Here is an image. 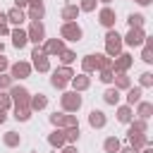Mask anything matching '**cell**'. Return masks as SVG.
I'll return each mask as SVG.
<instances>
[{"label":"cell","instance_id":"1","mask_svg":"<svg viewBox=\"0 0 153 153\" xmlns=\"http://www.w3.org/2000/svg\"><path fill=\"white\" fill-rule=\"evenodd\" d=\"M81 105H84V98H81L79 91H62V96H60L62 112H79Z\"/></svg>","mask_w":153,"mask_h":153},{"label":"cell","instance_id":"2","mask_svg":"<svg viewBox=\"0 0 153 153\" xmlns=\"http://www.w3.org/2000/svg\"><path fill=\"white\" fill-rule=\"evenodd\" d=\"M60 38L62 41H72V43H79L84 38V29L79 22H62L60 26Z\"/></svg>","mask_w":153,"mask_h":153},{"label":"cell","instance_id":"3","mask_svg":"<svg viewBox=\"0 0 153 153\" xmlns=\"http://www.w3.org/2000/svg\"><path fill=\"white\" fill-rule=\"evenodd\" d=\"M103 41H105V55H108V57H117V55L122 53V48H124V45H122V36H120L115 29H108Z\"/></svg>","mask_w":153,"mask_h":153},{"label":"cell","instance_id":"4","mask_svg":"<svg viewBox=\"0 0 153 153\" xmlns=\"http://www.w3.org/2000/svg\"><path fill=\"white\" fill-rule=\"evenodd\" d=\"M31 67L36 72H41V74L50 72V57L43 53V45H33V50H31Z\"/></svg>","mask_w":153,"mask_h":153},{"label":"cell","instance_id":"5","mask_svg":"<svg viewBox=\"0 0 153 153\" xmlns=\"http://www.w3.org/2000/svg\"><path fill=\"white\" fill-rule=\"evenodd\" d=\"M143 38H146V29H143V26H131V29L122 36V45H127V48H139V45H143Z\"/></svg>","mask_w":153,"mask_h":153},{"label":"cell","instance_id":"6","mask_svg":"<svg viewBox=\"0 0 153 153\" xmlns=\"http://www.w3.org/2000/svg\"><path fill=\"white\" fill-rule=\"evenodd\" d=\"M7 93H10V98H12V108H14V105H29L31 91H29L26 86H22V84H12V86L7 88Z\"/></svg>","mask_w":153,"mask_h":153},{"label":"cell","instance_id":"7","mask_svg":"<svg viewBox=\"0 0 153 153\" xmlns=\"http://www.w3.org/2000/svg\"><path fill=\"white\" fill-rule=\"evenodd\" d=\"M31 72H33V67H31V62H26V60H17V62H12V65H10V76H12L14 81L29 79V76H31Z\"/></svg>","mask_w":153,"mask_h":153},{"label":"cell","instance_id":"8","mask_svg":"<svg viewBox=\"0 0 153 153\" xmlns=\"http://www.w3.org/2000/svg\"><path fill=\"white\" fill-rule=\"evenodd\" d=\"M48 120H50L53 127H60V129H65V127H76V124H79V120H76L74 112H53Z\"/></svg>","mask_w":153,"mask_h":153},{"label":"cell","instance_id":"9","mask_svg":"<svg viewBox=\"0 0 153 153\" xmlns=\"http://www.w3.org/2000/svg\"><path fill=\"white\" fill-rule=\"evenodd\" d=\"M26 19L29 22H41L45 17V0H29L26 5Z\"/></svg>","mask_w":153,"mask_h":153},{"label":"cell","instance_id":"10","mask_svg":"<svg viewBox=\"0 0 153 153\" xmlns=\"http://www.w3.org/2000/svg\"><path fill=\"white\" fill-rule=\"evenodd\" d=\"M26 36H29V43L41 45V43L45 41V26H43V22H29Z\"/></svg>","mask_w":153,"mask_h":153},{"label":"cell","instance_id":"11","mask_svg":"<svg viewBox=\"0 0 153 153\" xmlns=\"http://www.w3.org/2000/svg\"><path fill=\"white\" fill-rule=\"evenodd\" d=\"M98 24L105 26V29H115V24H117V12H115L110 5H103V7L98 10Z\"/></svg>","mask_w":153,"mask_h":153},{"label":"cell","instance_id":"12","mask_svg":"<svg viewBox=\"0 0 153 153\" xmlns=\"http://www.w3.org/2000/svg\"><path fill=\"white\" fill-rule=\"evenodd\" d=\"M134 67V55L131 53H120L117 57H112V72L117 74V72H129Z\"/></svg>","mask_w":153,"mask_h":153},{"label":"cell","instance_id":"13","mask_svg":"<svg viewBox=\"0 0 153 153\" xmlns=\"http://www.w3.org/2000/svg\"><path fill=\"white\" fill-rule=\"evenodd\" d=\"M41 45H43V53H45L48 57H57V55L65 50V41L57 38V36H55V38H45Z\"/></svg>","mask_w":153,"mask_h":153},{"label":"cell","instance_id":"14","mask_svg":"<svg viewBox=\"0 0 153 153\" xmlns=\"http://www.w3.org/2000/svg\"><path fill=\"white\" fill-rule=\"evenodd\" d=\"M10 38H12V45H14L17 50L26 48V43H29L26 29H22V26H14V29H10Z\"/></svg>","mask_w":153,"mask_h":153},{"label":"cell","instance_id":"15","mask_svg":"<svg viewBox=\"0 0 153 153\" xmlns=\"http://www.w3.org/2000/svg\"><path fill=\"white\" fill-rule=\"evenodd\" d=\"M127 141H129V146H134L136 151L151 143L148 134H141V131H131V129H127ZM151 146H153V143H151Z\"/></svg>","mask_w":153,"mask_h":153},{"label":"cell","instance_id":"16","mask_svg":"<svg viewBox=\"0 0 153 153\" xmlns=\"http://www.w3.org/2000/svg\"><path fill=\"white\" fill-rule=\"evenodd\" d=\"M79 14H81V10H79V5H74V2H67V5H62V10H60V19H62V22H76Z\"/></svg>","mask_w":153,"mask_h":153},{"label":"cell","instance_id":"17","mask_svg":"<svg viewBox=\"0 0 153 153\" xmlns=\"http://www.w3.org/2000/svg\"><path fill=\"white\" fill-rule=\"evenodd\" d=\"M69 84H72V91H86V88H91V76L88 74H84V72H79V74H74L72 79H69Z\"/></svg>","mask_w":153,"mask_h":153},{"label":"cell","instance_id":"18","mask_svg":"<svg viewBox=\"0 0 153 153\" xmlns=\"http://www.w3.org/2000/svg\"><path fill=\"white\" fill-rule=\"evenodd\" d=\"M108 124V115L103 110H91L88 112V127L91 129H103Z\"/></svg>","mask_w":153,"mask_h":153},{"label":"cell","instance_id":"19","mask_svg":"<svg viewBox=\"0 0 153 153\" xmlns=\"http://www.w3.org/2000/svg\"><path fill=\"white\" fill-rule=\"evenodd\" d=\"M5 17H7V24H12V26H22V24L26 22V12H24V10H19V7L7 10V12H5Z\"/></svg>","mask_w":153,"mask_h":153},{"label":"cell","instance_id":"20","mask_svg":"<svg viewBox=\"0 0 153 153\" xmlns=\"http://www.w3.org/2000/svg\"><path fill=\"white\" fill-rule=\"evenodd\" d=\"M29 108H31L33 112L45 110V108H48V96H45V93H31V98H29Z\"/></svg>","mask_w":153,"mask_h":153},{"label":"cell","instance_id":"21","mask_svg":"<svg viewBox=\"0 0 153 153\" xmlns=\"http://www.w3.org/2000/svg\"><path fill=\"white\" fill-rule=\"evenodd\" d=\"M134 115H136L139 120H146V122H148V120L153 117V103H148V100L141 98V100L136 103V112H134Z\"/></svg>","mask_w":153,"mask_h":153},{"label":"cell","instance_id":"22","mask_svg":"<svg viewBox=\"0 0 153 153\" xmlns=\"http://www.w3.org/2000/svg\"><path fill=\"white\" fill-rule=\"evenodd\" d=\"M115 115H117V122H122V124H129L131 122V117H134V108L131 105H115Z\"/></svg>","mask_w":153,"mask_h":153},{"label":"cell","instance_id":"23","mask_svg":"<svg viewBox=\"0 0 153 153\" xmlns=\"http://www.w3.org/2000/svg\"><path fill=\"white\" fill-rule=\"evenodd\" d=\"M103 100L108 103V105H120V100H122V91L120 88H115V86H108L105 91H103Z\"/></svg>","mask_w":153,"mask_h":153},{"label":"cell","instance_id":"24","mask_svg":"<svg viewBox=\"0 0 153 153\" xmlns=\"http://www.w3.org/2000/svg\"><path fill=\"white\" fill-rule=\"evenodd\" d=\"M48 143H50L53 148H57V151H60V148H62V146L67 143V141H65V129L55 127V129H53V131L48 134Z\"/></svg>","mask_w":153,"mask_h":153},{"label":"cell","instance_id":"25","mask_svg":"<svg viewBox=\"0 0 153 153\" xmlns=\"http://www.w3.org/2000/svg\"><path fill=\"white\" fill-rule=\"evenodd\" d=\"M81 72L84 74H93L98 72V62H96V53H88L81 57Z\"/></svg>","mask_w":153,"mask_h":153},{"label":"cell","instance_id":"26","mask_svg":"<svg viewBox=\"0 0 153 153\" xmlns=\"http://www.w3.org/2000/svg\"><path fill=\"white\" fill-rule=\"evenodd\" d=\"M112 84H115V88H120V91H127V88L131 86V76H129L127 72H117V74L112 76Z\"/></svg>","mask_w":153,"mask_h":153},{"label":"cell","instance_id":"27","mask_svg":"<svg viewBox=\"0 0 153 153\" xmlns=\"http://www.w3.org/2000/svg\"><path fill=\"white\" fill-rule=\"evenodd\" d=\"M141 96H143V88H141V86H129V88H127V96H124V98H127V105L134 108V105L141 100Z\"/></svg>","mask_w":153,"mask_h":153},{"label":"cell","instance_id":"28","mask_svg":"<svg viewBox=\"0 0 153 153\" xmlns=\"http://www.w3.org/2000/svg\"><path fill=\"white\" fill-rule=\"evenodd\" d=\"M12 110H14V120H17V122H29L31 115H33V110H31L29 105H14Z\"/></svg>","mask_w":153,"mask_h":153},{"label":"cell","instance_id":"29","mask_svg":"<svg viewBox=\"0 0 153 153\" xmlns=\"http://www.w3.org/2000/svg\"><path fill=\"white\" fill-rule=\"evenodd\" d=\"M2 143H5L7 148H17V146H22V134H17V131H5V134H2Z\"/></svg>","mask_w":153,"mask_h":153},{"label":"cell","instance_id":"30","mask_svg":"<svg viewBox=\"0 0 153 153\" xmlns=\"http://www.w3.org/2000/svg\"><path fill=\"white\" fill-rule=\"evenodd\" d=\"M120 148H122V141H120L117 136H108V139L103 141V151H105V153H117Z\"/></svg>","mask_w":153,"mask_h":153},{"label":"cell","instance_id":"31","mask_svg":"<svg viewBox=\"0 0 153 153\" xmlns=\"http://www.w3.org/2000/svg\"><path fill=\"white\" fill-rule=\"evenodd\" d=\"M131 131H141V134H148V122L146 120H139V117H131V122L127 124Z\"/></svg>","mask_w":153,"mask_h":153},{"label":"cell","instance_id":"32","mask_svg":"<svg viewBox=\"0 0 153 153\" xmlns=\"http://www.w3.org/2000/svg\"><path fill=\"white\" fill-rule=\"evenodd\" d=\"M79 136H81L79 124H76V127H65V141H67V143H76Z\"/></svg>","mask_w":153,"mask_h":153},{"label":"cell","instance_id":"33","mask_svg":"<svg viewBox=\"0 0 153 153\" xmlns=\"http://www.w3.org/2000/svg\"><path fill=\"white\" fill-rule=\"evenodd\" d=\"M57 60H60V65H69V67H72V62H76V53L69 50V48H65V50L57 55Z\"/></svg>","mask_w":153,"mask_h":153},{"label":"cell","instance_id":"34","mask_svg":"<svg viewBox=\"0 0 153 153\" xmlns=\"http://www.w3.org/2000/svg\"><path fill=\"white\" fill-rule=\"evenodd\" d=\"M127 24H129V29H131V26H143V24H146V17H143L141 12H131V14L127 17Z\"/></svg>","mask_w":153,"mask_h":153},{"label":"cell","instance_id":"35","mask_svg":"<svg viewBox=\"0 0 153 153\" xmlns=\"http://www.w3.org/2000/svg\"><path fill=\"white\" fill-rule=\"evenodd\" d=\"M96 62L98 69H112V57H108L105 53H96Z\"/></svg>","mask_w":153,"mask_h":153},{"label":"cell","instance_id":"36","mask_svg":"<svg viewBox=\"0 0 153 153\" xmlns=\"http://www.w3.org/2000/svg\"><path fill=\"white\" fill-rule=\"evenodd\" d=\"M67 84H69L67 79H62L60 74H55V72H53V76H50V86H53V88H57V91H65V88H67Z\"/></svg>","mask_w":153,"mask_h":153},{"label":"cell","instance_id":"37","mask_svg":"<svg viewBox=\"0 0 153 153\" xmlns=\"http://www.w3.org/2000/svg\"><path fill=\"white\" fill-rule=\"evenodd\" d=\"M53 72H55V74H60V76H62V79H67V81H69L74 74H76V72H74L69 65H60V67H57V69H53Z\"/></svg>","mask_w":153,"mask_h":153},{"label":"cell","instance_id":"38","mask_svg":"<svg viewBox=\"0 0 153 153\" xmlns=\"http://www.w3.org/2000/svg\"><path fill=\"white\" fill-rule=\"evenodd\" d=\"M112 76H115L112 69H98V81H100V84H108V86H110V84H112Z\"/></svg>","mask_w":153,"mask_h":153},{"label":"cell","instance_id":"39","mask_svg":"<svg viewBox=\"0 0 153 153\" xmlns=\"http://www.w3.org/2000/svg\"><path fill=\"white\" fill-rule=\"evenodd\" d=\"M139 86H141V88H153V74H151V72H143V74L139 76Z\"/></svg>","mask_w":153,"mask_h":153},{"label":"cell","instance_id":"40","mask_svg":"<svg viewBox=\"0 0 153 153\" xmlns=\"http://www.w3.org/2000/svg\"><path fill=\"white\" fill-rule=\"evenodd\" d=\"M98 0H79V10L81 12H96Z\"/></svg>","mask_w":153,"mask_h":153},{"label":"cell","instance_id":"41","mask_svg":"<svg viewBox=\"0 0 153 153\" xmlns=\"http://www.w3.org/2000/svg\"><path fill=\"white\" fill-rule=\"evenodd\" d=\"M12 84H14V79H12L7 72H0V91H7Z\"/></svg>","mask_w":153,"mask_h":153},{"label":"cell","instance_id":"42","mask_svg":"<svg viewBox=\"0 0 153 153\" xmlns=\"http://www.w3.org/2000/svg\"><path fill=\"white\" fill-rule=\"evenodd\" d=\"M0 108L2 110H12V98L7 91H0Z\"/></svg>","mask_w":153,"mask_h":153},{"label":"cell","instance_id":"43","mask_svg":"<svg viewBox=\"0 0 153 153\" xmlns=\"http://www.w3.org/2000/svg\"><path fill=\"white\" fill-rule=\"evenodd\" d=\"M0 36H10V24H7L5 12H0Z\"/></svg>","mask_w":153,"mask_h":153},{"label":"cell","instance_id":"44","mask_svg":"<svg viewBox=\"0 0 153 153\" xmlns=\"http://www.w3.org/2000/svg\"><path fill=\"white\" fill-rule=\"evenodd\" d=\"M60 153H79V151H76V143H65L60 148Z\"/></svg>","mask_w":153,"mask_h":153},{"label":"cell","instance_id":"45","mask_svg":"<svg viewBox=\"0 0 153 153\" xmlns=\"http://www.w3.org/2000/svg\"><path fill=\"white\" fill-rule=\"evenodd\" d=\"M10 69V60L5 57V53H0V72H7Z\"/></svg>","mask_w":153,"mask_h":153},{"label":"cell","instance_id":"46","mask_svg":"<svg viewBox=\"0 0 153 153\" xmlns=\"http://www.w3.org/2000/svg\"><path fill=\"white\" fill-rule=\"evenodd\" d=\"M117 153H139V151H136L134 146H122V148H120Z\"/></svg>","mask_w":153,"mask_h":153},{"label":"cell","instance_id":"47","mask_svg":"<svg viewBox=\"0 0 153 153\" xmlns=\"http://www.w3.org/2000/svg\"><path fill=\"white\" fill-rule=\"evenodd\" d=\"M26 5H29V0H14V7H19V10H26Z\"/></svg>","mask_w":153,"mask_h":153},{"label":"cell","instance_id":"48","mask_svg":"<svg viewBox=\"0 0 153 153\" xmlns=\"http://www.w3.org/2000/svg\"><path fill=\"white\" fill-rule=\"evenodd\" d=\"M139 153H153V146L148 143V146H143V148H139Z\"/></svg>","mask_w":153,"mask_h":153},{"label":"cell","instance_id":"49","mask_svg":"<svg viewBox=\"0 0 153 153\" xmlns=\"http://www.w3.org/2000/svg\"><path fill=\"white\" fill-rule=\"evenodd\" d=\"M134 2H136V5H141V7H148L153 0H134Z\"/></svg>","mask_w":153,"mask_h":153},{"label":"cell","instance_id":"50","mask_svg":"<svg viewBox=\"0 0 153 153\" xmlns=\"http://www.w3.org/2000/svg\"><path fill=\"white\" fill-rule=\"evenodd\" d=\"M5 120H7V110L0 108V124H5Z\"/></svg>","mask_w":153,"mask_h":153},{"label":"cell","instance_id":"51","mask_svg":"<svg viewBox=\"0 0 153 153\" xmlns=\"http://www.w3.org/2000/svg\"><path fill=\"white\" fill-rule=\"evenodd\" d=\"M98 2H100V5H110L112 0H98Z\"/></svg>","mask_w":153,"mask_h":153},{"label":"cell","instance_id":"52","mask_svg":"<svg viewBox=\"0 0 153 153\" xmlns=\"http://www.w3.org/2000/svg\"><path fill=\"white\" fill-rule=\"evenodd\" d=\"M0 53H5V43L2 41H0Z\"/></svg>","mask_w":153,"mask_h":153},{"label":"cell","instance_id":"53","mask_svg":"<svg viewBox=\"0 0 153 153\" xmlns=\"http://www.w3.org/2000/svg\"><path fill=\"white\" fill-rule=\"evenodd\" d=\"M31 153H38V151H31Z\"/></svg>","mask_w":153,"mask_h":153}]
</instances>
